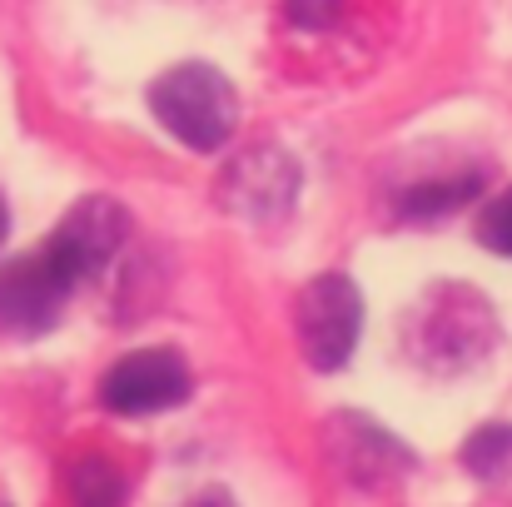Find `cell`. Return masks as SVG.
Segmentation results:
<instances>
[{
  "label": "cell",
  "instance_id": "cell-15",
  "mask_svg": "<svg viewBox=\"0 0 512 507\" xmlns=\"http://www.w3.org/2000/svg\"><path fill=\"white\" fill-rule=\"evenodd\" d=\"M5 234H10V209H5V199H0V244H5Z\"/></svg>",
  "mask_w": 512,
  "mask_h": 507
},
{
  "label": "cell",
  "instance_id": "cell-5",
  "mask_svg": "<svg viewBox=\"0 0 512 507\" xmlns=\"http://www.w3.org/2000/svg\"><path fill=\"white\" fill-rule=\"evenodd\" d=\"M70 294H75L70 274L40 244L35 254H20L15 264L0 269V329L15 338L45 334V329H55Z\"/></svg>",
  "mask_w": 512,
  "mask_h": 507
},
{
  "label": "cell",
  "instance_id": "cell-8",
  "mask_svg": "<svg viewBox=\"0 0 512 507\" xmlns=\"http://www.w3.org/2000/svg\"><path fill=\"white\" fill-rule=\"evenodd\" d=\"M329 453L343 468V478L363 483V488H378V483H393L413 458L398 438H388L383 428H373L368 418L358 413H343L329 423Z\"/></svg>",
  "mask_w": 512,
  "mask_h": 507
},
{
  "label": "cell",
  "instance_id": "cell-3",
  "mask_svg": "<svg viewBox=\"0 0 512 507\" xmlns=\"http://www.w3.org/2000/svg\"><path fill=\"white\" fill-rule=\"evenodd\" d=\"M299 324V348L319 373H334L353 358L358 348V329H363V299L358 284L348 274H319L294 309Z\"/></svg>",
  "mask_w": 512,
  "mask_h": 507
},
{
  "label": "cell",
  "instance_id": "cell-13",
  "mask_svg": "<svg viewBox=\"0 0 512 507\" xmlns=\"http://www.w3.org/2000/svg\"><path fill=\"white\" fill-rule=\"evenodd\" d=\"M343 0H289V20L294 25H309V30H329L339 25Z\"/></svg>",
  "mask_w": 512,
  "mask_h": 507
},
{
  "label": "cell",
  "instance_id": "cell-6",
  "mask_svg": "<svg viewBox=\"0 0 512 507\" xmlns=\"http://www.w3.org/2000/svg\"><path fill=\"white\" fill-rule=\"evenodd\" d=\"M125 234H130V214H125L115 199L90 194V199H80V204L55 224L45 254H50V259L70 274V284L80 289L85 279H95V274L120 254Z\"/></svg>",
  "mask_w": 512,
  "mask_h": 507
},
{
  "label": "cell",
  "instance_id": "cell-1",
  "mask_svg": "<svg viewBox=\"0 0 512 507\" xmlns=\"http://www.w3.org/2000/svg\"><path fill=\"white\" fill-rule=\"evenodd\" d=\"M493 343H498V319H493L488 299L463 289V284L428 289L423 304L408 314V334H403L408 358L428 373H443V378L478 368Z\"/></svg>",
  "mask_w": 512,
  "mask_h": 507
},
{
  "label": "cell",
  "instance_id": "cell-11",
  "mask_svg": "<svg viewBox=\"0 0 512 507\" xmlns=\"http://www.w3.org/2000/svg\"><path fill=\"white\" fill-rule=\"evenodd\" d=\"M478 174H458V179H438V184H418L408 199H403V214H413V219H438V214H448V209H458V204H468L473 194H478Z\"/></svg>",
  "mask_w": 512,
  "mask_h": 507
},
{
  "label": "cell",
  "instance_id": "cell-7",
  "mask_svg": "<svg viewBox=\"0 0 512 507\" xmlns=\"http://www.w3.org/2000/svg\"><path fill=\"white\" fill-rule=\"evenodd\" d=\"M219 189H224V209H234L244 219H279L294 204L299 165L284 150H249L244 160L229 165Z\"/></svg>",
  "mask_w": 512,
  "mask_h": 507
},
{
  "label": "cell",
  "instance_id": "cell-4",
  "mask_svg": "<svg viewBox=\"0 0 512 507\" xmlns=\"http://www.w3.org/2000/svg\"><path fill=\"white\" fill-rule=\"evenodd\" d=\"M189 388L194 378L174 348H135L100 378V403L110 413L145 418V413H165L174 403H184Z\"/></svg>",
  "mask_w": 512,
  "mask_h": 507
},
{
  "label": "cell",
  "instance_id": "cell-10",
  "mask_svg": "<svg viewBox=\"0 0 512 507\" xmlns=\"http://www.w3.org/2000/svg\"><path fill=\"white\" fill-rule=\"evenodd\" d=\"M70 503L75 507H125V473L110 458H80L70 468Z\"/></svg>",
  "mask_w": 512,
  "mask_h": 507
},
{
  "label": "cell",
  "instance_id": "cell-12",
  "mask_svg": "<svg viewBox=\"0 0 512 507\" xmlns=\"http://www.w3.org/2000/svg\"><path fill=\"white\" fill-rule=\"evenodd\" d=\"M478 234H483V244H488L493 254H508L512 259V189H503V194L483 209Z\"/></svg>",
  "mask_w": 512,
  "mask_h": 507
},
{
  "label": "cell",
  "instance_id": "cell-14",
  "mask_svg": "<svg viewBox=\"0 0 512 507\" xmlns=\"http://www.w3.org/2000/svg\"><path fill=\"white\" fill-rule=\"evenodd\" d=\"M184 507H239V503H234L229 493H219V488H204V493H194Z\"/></svg>",
  "mask_w": 512,
  "mask_h": 507
},
{
  "label": "cell",
  "instance_id": "cell-2",
  "mask_svg": "<svg viewBox=\"0 0 512 507\" xmlns=\"http://www.w3.org/2000/svg\"><path fill=\"white\" fill-rule=\"evenodd\" d=\"M150 110L189 150H219L229 145L239 125V95L214 65H174L150 85Z\"/></svg>",
  "mask_w": 512,
  "mask_h": 507
},
{
  "label": "cell",
  "instance_id": "cell-9",
  "mask_svg": "<svg viewBox=\"0 0 512 507\" xmlns=\"http://www.w3.org/2000/svg\"><path fill=\"white\" fill-rule=\"evenodd\" d=\"M463 468L488 483V488H512V423H488L463 443Z\"/></svg>",
  "mask_w": 512,
  "mask_h": 507
}]
</instances>
